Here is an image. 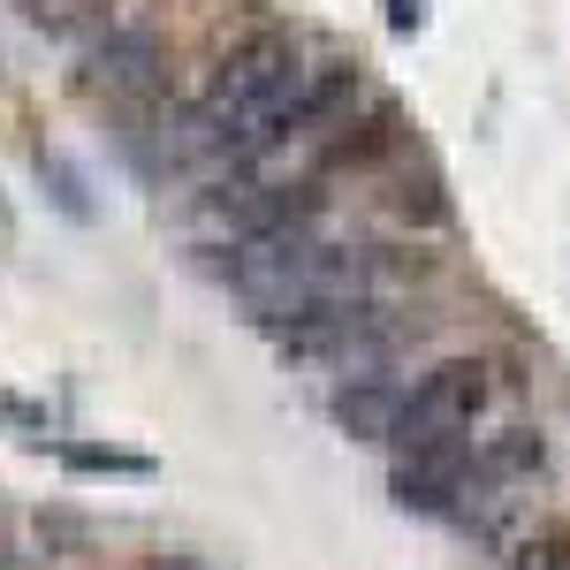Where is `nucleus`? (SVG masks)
Masks as SVG:
<instances>
[{"mask_svg":"<svg viewBox=\"0 0 570 570\" xmlns=\"http://www.w3.org/2000/svg\"><path fill=\"white\" fill-rule=\"evenodd\" d=\"M312 61H305V46L289 39V31H252V39L236 46L228 61H220V77H214V91L198 99L206 115H214L220 130H228V153H236V130L259 115V107H274L282 91L305 77Z\"/></svg>","mask_w":570,"mask_h":570,"instance_id":"nucleus-1","label":"nucleus"},{"mask_svg":"<svg viewBox=\"0 0 570 570\" xmlns=\"http://www.w3.org/2000/svg\"><path fill=\"white\" fill-rule=\"evenodd\" d=\"M160 77H168V46H160V31H145V23L99 31L85 46V69H77V85L99 91V99H153Z\"/></svg>","mask_w":570,"mask_h":570,"instance_id":"nucleus-2","label":"nucleus"},{"mask_svg":"<svg viewBox=\"0 0 570 570\" xmlns=\"http://www.w3.org/2000/svg\"><path fill=\"white\" fill-rule=\"evenodd\" d=\"M487 365L480 357H456V365H434L419 389H411V411H403V449L411 441H441V434H456V426H472L480 419V403H487Z\"/></svg>","mask_w":570,"mask_h":570,"instance_id":"nucleus-3","label":"nucleus"},{"mask_svg":"<svg viewBox=\"0 0 570 570\" xmlns=\"http://www.w3.org/2000/svg\"><path fill=\"white\" fill-rule=\"evenodd\" d=\"M403 411H411V389L373 381V373L335 395V426H343L351 441H395V434H403Z\"/></svg>","mask_w":570,"mask_h":570,"instance_id":"nucleus-4","label":"nucleus"},{"mask_svg":"<svg viewBox=\"0 0 570 570\" xmlns=\"http://www.w3.org/2000/svg\"><path fill=\"white\" fill-rule=\"evenodd\" d=\"M395 145H403V115L395 107H373L365 122H343V130L327 137V160L335 168H373V160H389Z\"/></svg>","mask_w":570,"mask_h":570,"instance_id":"nucleus-5","label":"nucleus"},{"mask_svg":"<svg viewBox=\"0 0 570 570\" xmlns=\"http://www.w3.org/2000/svg\"><path fill=\"white\" fill-rule=\"evenodd\" d=\"M53 456L85 480H153V456L137 449H107V441H53Z\"/></svg>","mask_w":570,"mask_h":570,"instance_id":"nucleus-6","label":"nucleus"},{"mask_svg":"<svg viewBox=\"0 0 570 570\" xmlns=\"http://www.w3.org/2000/svg\"><path fill=\"white\" fill-rule=\"evenodd\" d=\"M31 168H39V183H53V198H61V214H69V220H91L85 176H77V168H69V160H61L53 145H39V153H31Z\"/></svg>","mask_w":570,"mask_h":570,"instance_id":"nucleus-7","label":"nucleus"},{"mask_svg":"<svg viewBox=\"0 0 570 570\" xmlns=\"http://www.w3.org/2000/svg\"><path fill=\"white\" fill-rule=\"evenodd\" d=\"M540 456H548V441L532 434V426H510V434L487 449V472L494 480H518V472H540Z\"/></svg>","mask_w":570,"mask_h":570,"instance_id":"nucleus-8","label":"nucleus"},{"mask_svg":"<svg viewBox=\"0 0 570 570\" xmlns=\"http://www.w3.org/2000/svg\"><path fill=\"white\" fill-rule=\"evenodd\" d=\"M510 570H570V540L563 532H518L510 540Z\"/></svg>","mask_w":570,"mask_h":570,"instance_id":"nucleus-9","label":"nucleus"},{"mask_svg":"<svg viewBox=\"0 0 570 570\" xmlns=\"http://www.w3.org/2000/svg\"><path fill=\"white\" fill-rule=\"evenodd\" d=\"M39 540L46 548H91V525H77L69 510H39Z\"/></svg>","mask_w":570,"mask_h":570,"instance_id":"nucleus-10","label":"nucleus"},{"mask_svg":"<svg viewBox=\"0 0 570 570\" xmlns=\"http://www.w3.org/2000/svg\"><path fill=\"white\" fill-rule=\"evenodd\" d=\"M0 419H8L16 434H53V419H46L39 403H23V395H8V389H0Z\"/></svg>","mask_w":570,"mask_h":570,"instance_id":"nucleus-11","label":"nucleus"},{"mask_svg":"<svg viewBox=\"0 0 570 570\" xmlns=\"http://www.w3.org/2000/svg\"><path fill=\"white\" fill-rule=\"evenodd\" d=\"M153 570H206V563H190V556H168V563H153Z\"/></svg>","mask_w":570,"mask_h":570,"instance_id":"nucleus-12","label":"nucleus"}]
</instances>
